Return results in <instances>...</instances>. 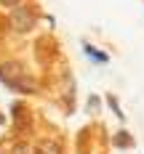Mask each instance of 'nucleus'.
<instances>
[{
	"label": "nucleus",
	"instance_id": "nucleus-1",
	"mask_svg": "<svg viewBox=\"0 0 144 154\" xmlns=\"http://www.w3.org/2000/svg\"><path fill=\"white\" fill-rule=\"evenodd\" d=\"M8 21H11V27H14L19 35H27V32L35 29L37 16H35V11H32V8H27V5H19V8H11Z\"/></svg>",
	"mask_w": 144,
	"mask_h": 154
},
{
	"label": "nucleus",
	"instance_id": "nucleus-2",
	"mask_svg": "<svg viewBox=\"0 0 144 154\" xmlns=\"http://www.w3.org/2000/svg\"><path fill=\"white\" fill-rule=\"evenodd\" d=\"M24 72H21V64L19 61H3L0 64V80L5 82V85H11L16 77H21Z\"/></svg>",
	"mask_w": 144,
	"mask_h": 154
},
{
	"label": "nucleus",
	"instance_id": "nucleus-3",
	"mask_svg": "<svg viewBox=\"0 0 144 154\" xmlns=\"http://www.w3.org/2000/svg\"><path fill=\"white\" fill-rule=\"evenodd\" d=\"M8 88H14V91H19V93H35L37 91V80L30 77V75H21V77H16Z\"/></svg>",
	"mask_w": 144,
	"mask_h": 154
},
{
	"label": "nucleus",
	"instance_id": "nucleus-4",
	"mask_svg": "<svg viewBox=\"0 0 144 154\" xmlns=\"http://www.w3.org/2000/svg\"><path fill=\"white\" fill-rule=\"evenodd\" d=\"M83 51L91 56V61H94V64H107V61H110V56H107L104 51H96L91 43H83Z\"/></svg>",
	"mask_w": 144,
	"mask_h": 154
},
{
	"label": "nucleus",
	"instance_id": "nucleus-5",
	"mask_svg": "<svg viewBox=\"0 0 144 154\" xmlns=\"http://www.w3.org/2000/svg\"><path fill=\"white\" fill-rule=\"evenodd\" d=\"M37 154H62V146H59V141L46 138L37 143Z\"/></svg>",
	"mask_w": 144,
	"mask_h": 154
},
{
	"label": "nucleus",
	"instance_id": "nucleus-6",
	"mask_svg": "<svg viewBox=\"0 0 144 154\" xmlns=\"http://www.w3.org/2000/svg\"><path fill=\"white\" fill-rule=\"evenodd\" d=\"M115 143H117V146H123V149H128V146H133V141H131V136H128L126 130H120V133L115 136Z\"/></svg>",
	"mask_w": 144,
	"mask_h": 154
},
{
	"label": "nucleus",
	"instance_id": "nucleus-7",
	"mask_svg": "<svg viewBox=\"0 0 144 154\" xmlns=\"http://www.w3.org/2000/svg\"><path fill=\"white\" fill-rule=\"evenodd\" d=\"M107 104H110V109L117 114V117H120V120H126V117H123V109L117 106V98H115V96H107Z\"/></svg>",
	"mask_w": 144,
	"mask_h": 154
},
{
	"label": "nucleus",
	"instance_id": "nucleus-8",
	"mask_svg": "<svg viewBox=\"0 0 144 154\" xmlns=\"http://www.w3.org/2000/svg\"><path fill=\"white\" fill-rule=\"evenodd\" d=\"M14 154H35V149H32L30 143H16V146H14Z\"/></svg>",
	"mask_w": 144,
	"mask_h": 154
},
{
	"label": "nucleus",
	"instance_id": "nucleus-9",
	"mask_svg": "<svg viewBox=\"0 0 144 154\" xmlns=\"http://www.w3.org/2000/svg\"><path fill=\"white\" fill-rule=\"evenodd\" d=\"M0 5H5V8H19L21 0H0Z\"/></svg>",
	"mask_w": 144,
	"mask_h": 154
}]
</instances>
